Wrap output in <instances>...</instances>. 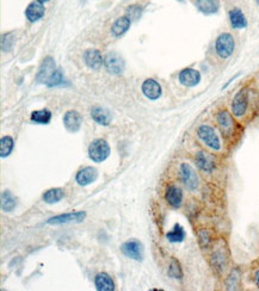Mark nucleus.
Returning <instances> with one entry per match:
<instances>
[{"mask_svg":"<svg viewBox=\"0 0 259 291\" xmlns=\"http://www.w3.org/2000/svg\"><path fill=\"white\" fill-rule=\"evenodd\" d=\"M196 135L199 140L206 147L214 152H219L221 149V141L217 132L211 125H201L196 130Z\"/></svg>","mask_w":259,"mask_h":291,"instance_id":"nucleus-1","label":"nucleus"},{"mask_svg":"<svg viewBox=\"0 0 259 291\" xmlns=\"http://www.w3.org/2000/svg\"><path fill=\"white\" fill-rule=\"evenodd\" d=\"M235 49V41L229 33H222L215 40V51L217 56L222 60H227L232 56Z\"/></svg>","mask_w":259,"mask_h":291,"instance_id":"nucleus-2","label":"nucleus"},{"mask_svg":"<svg viewBox=\"0 0 259 291\" xmlns=\"http://www.w3.org/2000/svg\"><path fill=\"white\" fill-rule=\"evenodd\" d=\"M179 178L180 181L183 183L189 191L194 192L199 189L200 186V179L197 175L196 169L194 168L190 164L182 163L179 166Z\"/></svg>","mask_w":259,"mask_h":291,"instance_id":"nucleus-3","label":"nucleus"},{"mask_svg":"<svg viewBox=\"0 0 259 291\" xmlns=\"http://www.w3.org/2000/svg\"><path fill=\"white\" fill-rule=\"evenodd\" d=\"M110 146L105 140L96 139L89 146V158L95 163H103L110 155Z\"/></svg>","mask_w":259,"mask_h":291,"instance_id":"nucleus-4","label":"nucleus"},{"mask_svg":"<svg viewBox=\"0 0 259 291\" xmlns=\"http://www.w3.org/2000/svg\"><path fill=\"white\" fill-rule=\"evenodd\" d=\"M247 108H249V90L244 87L233 97L231 103L232 115L237 118L245 116Z\"/></svg>","mask_w":259,"mask_h":291,"instance_id":"nucleus-5","label":"nucleus"},{"mask_svg":"<svg viewBox=\"0 0 259 291\" xmlns=\"http://www.w3.org/2000/svg\"><path fill=\"white\" fill-rule=\"evenodd\" d=\"M57 71L56 65H55L54 59L52 56H46L42 63L40 66V70L37 72L36 76V82L39 83H43V85H48V83L51 82V79L53 78L55 72Z\"/></svg>","mask_w":259,"mask_h":291,"instance_id":"nucleus-6","label":"nucleus"},{"mask_svg":"<svg viewBox=\"0 0 259 291\" xmlns=\"http://www.w3.org/2000/svg\"><path fill=\"white\" fill-rule=\"evenodd\" d=\"M104 67H105V70L109 74H112V76H120V74L123 73L126 63H124L123 57H122L120 54L112 51V53L106 54V55L104 56Z\"/></svg>","mask_w":259,"mask_h":291,"instance_id":"nucleus-7","label":"nucleus"},{"mask_svg":"<svg viewBox=\"0 0 259 291\" xmlns=\"http://www.w3.org/2000/svg\"><path fill=\"white\" fill-rule=\"evenodd\" d=\"M216 122L221 132L223 134V136L229 137L234 134L235 122L231 112L225 110V109H223V110H220L216 114Z\"/></svg>","mask_w":259,"mask_h":291,"instance_id":"nucleus-8","label":"nucleus"},{"mask_svg":"<svg viewBox=\"0 0 259 291\" xmlns=\"http://www.w3.org/2000/svg\"><path fill=\"white\" fill-rule=\"evenodd\" d=\"M121 252L123 253L127 258L133 259V260L141 261L144 259V246L136 239H130L122 244Z\"/></svg>","mask_w":259,"mask_h":291,"instance_id":"nucleus-9","label":"nucleus"},{"mask_svg":"<svg viewBox=\"0 0 259 291\" xmlns=\"http://www.w3.org/2000/svg\"><path fill=\"white\" fill-rule=\"evenodd\" d=\"M195 165L197 166V168L200 171L205 172V173H211L214 172V169L216 168V161L215 158L210 153L206 151H199L195 154Z\"/></svg>","mask_w":259,"mask_h":291,"instance_id":"nucleus-10","label":"nucleus"},{"mask_svg":"<svg viewBox=\"0 0 259 291\" xmlns=\"http://www.w3.org/2000/svg\"><path fill=\"white\" fill-rule=\"evenodd\" d=\"M178 80L185 87H195L201 83V73L195 68L186 67L179 72Z\"/></svg>","mask_w":259,"mask_h":291,"instance_id":"nucleus-11","label":"nucleus"},{"mask_svg":"<svg viewBox=\"0 0 259 291\" xmlns=\"http://www.w3.org/2000/svg\"><path fill=\"white\" fill-rule=\"evenodd\" d=\"M86 217L85 211H75L69 212V214H62L51 217L47 220V224H52V226H57V224H65V223H72V222H83Z\"/></svg>","mask_w":259,"mask_h":291,"instance_id":"nucleus-12","label":"nucleus"},{"mask_svg":"<svg viewBox=\"0 0 259 291\" xmlns=\"http://www.w3.org/2000/svg\"><path fill=\"white\" fill-rule=\"evenodd\" d=\"M98 178V171L92 166H86L80 168L75 174V181L78 185L87 186L92 184Z\"/></svg>","mask_w":259,"mask_h":291,"instance_id":"nucleus-13","label":"nucleus"},{"mask_svg":"<svg viewBox=\"0 0 259 291\" xmlns=\"http://www.w3.org/2000/svg\"><path fill=\"white\" fill-rule=\"evenodd\" d=\"M183 200H184V194L179 186L170 185L167 187L165 191V201L167 202L168 206L174 209H178L182 207Z\"/></svg>","mask_w":259,"mask_h":291,"instance_id":"nucleus-14","label":"nucleus"},{"mask_svg":"<svg viewBox=\"0 0 259 291\" xmlns=\"http://www.w3.org/2000/svg\"><path fill=\"white\" fill-rule=\"evenodd\" d=\"M83 125V117L78 111L69 110L63 116V125L69 132H77L80 130Z\"/></svg>","mask_w":259,"mask_h":291,"instance_id":"nucleus-15","label":"nucleus"},{"mask_svg":"<svg viewBox=\"0 0 259 291\" xmlns=\"http://www.w3.org/2000/svg\"><path fill=\"white\" fill-rule=\"evenodd\" d=\"M83 59L85 65L91 70H100L102 66H104V57L97 49H87L84 53Z\"/></svg>","mask_w":259,"mask_h":291,"instance_id":"nucleus-16","label":"nucleus"},{"mask_svg":"<svg viewBox=\"0 0 259 291\" xmlns=\"http://www.w3.org/2000/svg\"><path fill=\"white\" fill-rule=\"evenodd\" d=\"M45 13H46L45 5H43L42 2H40L39 0L31 1L27 6V8H25V17H27V19L30 23L39 22L40 19L43 18Z\"/></svg>","mask_w":259,"mask_h":291,"instance_id":"nucleus-17","label":"nucleus"},{"mask_svg":"<svg viewBox=\"0 0 259 291\" xmlns=\"http://www.w3.org/2000/svg\"><path fill=\"white\" fill-rule=\"evenodd\" d=\"M142 93L145 94V97L148 98L151 100H156L159 99L161 96V86L160 83L154 79H146L142 83L141 86Z\"/></svg>","mask_w":259,"mask_h":291,"instance_id":"nucleus-18","label":"nucleus"},{"mask_svg":"<svg viewBox=\"0 0 259 291\" xmlns=\"http://www.w3.org/2000/svg\"><path fill=\"white\" fill-rule=\"evenodd\" d=\"M228 19L231 23V27L235 30H241V29H245L247 27V18L245 13L243 12V10L239 7L232 8L228 12Z\"/></svg>","mask_w":259,"mask_h":291,"instance_id":"nucleus-19","label":"nucleus"},{"mask_svg":"<svg viewBox=\"0 0 259 291\" xmlns=\"http://www.w3.org/2000/svg\"><path fill=\"white\" fill-rule=\"evenodd\" d=\"M91 117L96 123L104 126L109 125L112 121L111 112L103 106H93L91 109Z\"/></svg>","mask_w":259,"mask_h":291,"instance_id":"nucleus-20","label":"nucleus"},{"mask_svg":"<svg viewBox=\"0 0 259 291\" xmlns=\"http://www.w3.org/2000/svg\"><path fill=\"white\" fill-rule=\"evenodd\" d=\"M195 6L201 13L209 16L219 12L220 1L219 0H195Z\"/></svg>","mask_w":259,"mask_h":291,"instance_id":"nucleus-21","label":"nucleus"},{"mask_svg":"<svg viewBox=\"0 0 259 291\" xmlns=\"http://www.w3.org/2000/svg\"><path fill=\"white\" fill-rule=\"evenodd\" d=\"M223 249H225V247H219V249H216L211 253L210 256L211 266H213V269L219 273H221L225 270L227 265V255Z\"/></svg>","mask_w":259,"mask_h":291,"instance_id":"nucleus-22","label":"nucleus"},{"mask_svg":"<svg viewBox=\"0 0 259 291\" xmlns=\"http://www.w3.org/2000/svg\"><path fill=\"white\" fill-rule=\"evenodd\" d=\"M130 25H132V21L127 16L118 17L111 25V35L113 37H121L129 30Z\"/></svg>","mask_w":259,"mask_h":291,"instance_id":"nucleus-23","label":"nucleus"},{"mask_svg":"<svg viewBox=\"0 0 259 291\" xmlns=\"http://www.w3.org/2000/svg\"><path fill=\"white\" fill-rule=\"evenodd\" d=\"M96 289L98 291H113L115 290V283L112 278L105 272L98 273L95 277Z\"/></svg>","mask_w":259,"mask_h":291,"instance_id":"nucleus-24","label":"nucleus"},{"mask_svg":"<svg viewBox=\"0 0 259 291\" xmlns=\"http://www.w3.org/2000/svg\"><path fill=\"white\" fill-rule=\"evenodd\" d=\"M31 122L35 125H49L52 121V112L48 109H42V110H36L31 112L30 116Z\"/></svg>","mask_w":259,"mask_h":291,"instance_id":"nucleus-25","label":"nucleus"},{"mask_svg":"<svg viewBox=\"0 0 259 291\" xmlns=\"http://www.w3.org/2000/svg\"><path fill=\"white\" fill-rule=\"evenodd\" d=\"M65 197V192L60 187H54V189H49L43 194L42 198L46 203L48 204H54L60 202L62 198Z\"/></svg>","mask_w":259,"mask_h":291,"instance_id":"nucleus-26","label":"nucleus"},{"mask_svg":"<svg viewBox=\"0 0 259 291\" xmlns=\"http://www.w3.org/2000/svg\"><path fill=\"white\" fill-rule=\"evenodd\" d=\"M185 230L180 226L179 223H176L173 226V228L170 230V232L166 234L167 240L172 244H179L182 241H184L185 239Z\"/></svg>","mask_w":259,"mask_h":291,"instance_id":"nucleus-27","label":"nucleus"},{"mask_svg":"<svg viewBox=\"0 0 259 291\" xmlns=\"http://www.w3.org/2000/svg\"><path fill=\"white\" fill-rule=\"evenodd\" d=\"M17 201L8 190H5L1 194V209L2 211L10 212L16 208Z\"/></svg>","mask_w":259,"mask_h":291,"instance_id":"nucleus-28","label":"nucleus"},{"mask_svg":"<svg viewBox=\"0 0 259 291\" xmlns=\"http://www.w3.org/2000/svg\"><path fill=\"white\" fill-rule=\"evenodd\" d=\"M14 141L11 136H2L0 140V157L6 158L13 151Z\"/></svg>","mask_w":259,"mask_h":291,"instance_id":"nucleus-29","label":"nucleus"},{"mask_svg":"<svg viewBox=\"0 0 259 291\" xmlns=\"http://www.w3.org/2000/svg\"><path fill=\"white\" fill-rule=\"evenodd\" d=\"M240 285V271L234 269L231 271L228 277L226 279V289L227 290H237Z\"/></svg>","mask_w":259,"mask_h":291,"instance_id":"nucleus-30","label":"nucleus"},{"mask_svg":"<svg viewBox=\"0 0 259 291\" xmlns=\"http://www.w3.org/2000/svg\"><path fill=\"white\" fill-rule=\"evenodd\" d=\"M168 276L174 279H182L183 278V270L180 266V263L176 258L171 259L170 266H168Z\"/></svg>","mask_w":259,"mask_h":291,"instance_id":"nucleus-31","label":"nucleus"},{"mask_svg":"<svg viewBox=\"0 0 259 291\" xmlns=\"http://www.w3.org/2000/svg\"><path fill=\"white\" fill-rule=\"evenodd\" d=\"M141 13H142V7L138 4L130 5V6H128L126 10V16L130 19V21H136V19H139L140 16H141Z\"/></svg>","mask_w":259,"mask_h":291,"instance_id":"nucleus-32","label":"nucleus"},{"mask_svg":"<svg viewBox=\"0 0 259 291\" xmlns=\"http://www.w3.org/2000/svg\"><path fill=\"white\" fill-rule=\"evenodd\" d=\"M14 42L13 34L8 33L6 35H2L1 37V50L2 51H8L11 48H12Z\"/></svg>","mask_w":259,"mask_h":291,"instance_id":"nucleus-33","label":"nucleus"},{"mask_svg":"<svg viewBox=\"0 0 259 291\" xmlns=\"http://www.w3.org/2000/svg\"><path fill=\"white\" fill-rule=\"evenodd\" d=\"M199 243L203 249H208L211 244V236L208 230H201L199 233Z\"/></svg>","mask_w":259,"mask_h":291,"instance_id":"nucleus-34","label":"nucleus"},{"mask_svg":"<svg viewBox=\"0 0 259 291\" xmlns=\"http://www.w3.org/2000/svg\"><path fill=\"white\" fill-rule=\"evenodd\" d=\"M63 83V74L61 70L57 68V71L55 72V74L53 76V78L51 79V82L48 83V87H54V86H59V85H62Z\"/></svg>","mask_w":259,"mask_h":291,"instance_id":"nucleus-35","label":"nucleus"},{"mask_svg":"<svg viewBox=\"0 0 259 291\" xmlns=\"http://www.w3.org/2000/svg\"><path fill=\"white\" fill-rule=\"evenodd\" d=\"M253 281H255L256 287H257L259 289V267L258 269H256L255 273H253Z\"/></svg>","mask_w":259,"mask_h":291,"instance_id":"nucleus-36","label":"nucleus"},{"mask_svg":"<svg viewBox=\"0 0 259 291\" xmlns=\"http://www.w3.org/2000/svg\"><path fill=\"white\" fill-rule=\"evenodd\" d=\"M39 1H40V2H42V4H45V2H48L49 0H39Z\"/></svg>","mask_w":259,"mask_h":291,"instance_id":"nucleus-37","label":"nucleus"},{"mask_svg":"<svg viewBox=\"0 0 259 291\" xmlns=\"http://www.w3.org/2000/svg\"><path fill=\"white\" fill-rule=\"evenodd\" d=\"M256 2H257V4L259 5V0H256Z\"/></svg>","mask_w":259,"mask_h":291,"instance_id":"nucleus-38","label":"nucleus"}]
</instances>
